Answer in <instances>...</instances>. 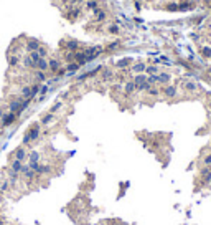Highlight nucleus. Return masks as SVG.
Listing matches in <instances>:
<instances>
[{
    "label": "nucleus",
    "mask_w": 211,
    "mask_h": 225,
    "mask_svg": "<svg viewBox=\"0 0 211 225\" xmlns=\"http://www.w3.org/2000/svg\"><path fill=\"white\" fill-rule=\"evenodd\" d=\"M40 136H42V124L33 123L30 128L27 129L25 136H23V146H30V144H33L35 141L40 139Z\"/></svg>",
    "instance_id": "nucleus-1"
},
{
    "label": "nucleus",
    "mask_w": 211,
    "mask_h": 225,
    "mask_svg": "<svg viewBox=\"0 0 211 225\" xmlns=\"http://www.w3.org/2000/svg\"><path fill=\"white\" fill-rule=\"evenodd\" d=\"M60 48L63 51H73V53H76L78 50H81V42L79 40H76V38H63L61 42H60Z\"/></svg>",
    "instance_id": "nucleus-2"
},
{
    "label": "nucleus",
    "mask_w": 211,
    "mask_h": 225,
    "mask_svg": "<svg viewBox=\"0 0 211 225\" xmlns=\"http://www.w3.org/2000/svg\"><path fill=\"white\" fill-rule=\"evenodd\" d=\"M109 18V10H106L104 7H97L91 12V22L92 23H104Z\"/></svg>",
    "instance_id": "nucleus-3"
},
{
    "label": "nucleus",
    "mask_w": 211,
    "mask_h": 225,
    "mask_svg": "<svg viewBox=\"0 0 211 225\" xmlns=\"http://www.w3.org/2000/svg\"><path fill=\"white\" fill-rule=\"evenodd\" d=\"M84 51V55H86V58H87V63L92 61V60H96L99 55H102V51H104V47H101V45H94V47H84V48H81Z\"/></svg>",
    "instance_id": "nucleus-4"
},
{
    "label": "nucleus",
    "mask_w": 211,
    "mask_h": 225,
    "mask_svg": "<svg viewBox=\"0 0 211 225\" xmlns=\"http://www.w3.org/2000/svg\"><path fill=\"white\" fill-rule=\"evenodd\" d=\"M81 15H83V8H81V5H76V7H69L66 8V12H64V18H68L69 22H76L78 18H81Z\"/></svg>",
    "instance_id": "nucleus-5"
},
{
    "label": "nucleus",
    "mask_w": 211,
    "mask_h": 225,
    "mask_svg": "<svg viewBox=\"0 0 211 225\" xmlns=\"http://www.w3.org/2000/svg\"><path fill=\"white\" fill-rule=\"evenodd\" d=\"M40 45H42V42H40L38 38H33V37H27L25 42H23V48H25L27 53H32V51H37L40 48Z\"/></svg>",
    "instance_id": "nucleus-6"
},
{
    "label": "nucleus",
    "mask_w": 211,
    "mask_h": 225,
    "mask_svg": "<svg viewBox=\"0 0 211 225\" xmlns=\"http://www.w3.org/2000/svg\"><path fill=\"white\" fill-rule=\"evenodd\" d=\"M12 159H17V161H20V162H25V161L28 159L27 147L25 146H18L13 152H12Z\"/></svg>",
    "instance_id": "nucleus-7"
},
{
    "label": "nucleus",
    "mask_w": 211,
    "mask_h": 225,
    "mask_svg": "<svg viewBox=\"0 0 211 225\" xmlns=\"http://www.w3.org/2000/svg\"><path fill=\"white\" fill-rule=\"evenodd\" d=\"M20 174L23 176V179H25V181L27 182H35V181H37V172H35V171H32L30 169V167H28V164L25 166V164H23V167H22V172H20Z\"/></svg>",
    "instance_id": "nucleus-8"
},
{
    "label": "nucleus",
    "mask_w": 211,
    "mask_h": 225,
    "mask_svg": "<svg viewBox=\"0 0 211 225\" xmlns=\"http://www.w3.org/2000/svg\"><path fill=\"white\" fill-rule=\"evenodd\" d=\"M17 119H18V116H17L15 113H10V111H8V113H5V114H3L0 126H2V128H8V126H12Z\"/></svg>",
    "instance_id": "nucleus-9"
},
{
    "label": "nucleus",
    "mask_w": 211,
    "mask_h": 225,
    "mask_svg": "<svg viewBox=\"0 0 211 225\" xmlns=\"http://www.w3.org/2000/svg\"><path fill=\"white\" fill-rule=\"evenodd\" d=\"M48 65H50V73L51 74H56L58 71H60V68H63L60 58H50L48 60Z\"/></svg>",
    "instance_id": "nucleus-10"
},
{
    "label": "nucleus",
    "mask_w": 211,
    "mask_h": 225,
    "mask_svg": "<svg viewBox=\"0 0 211 225\" xmlns=\"http://www.w3.org/2000/svg\"><path fill=\"white\" fill-rule=\"evenodd\" d=\"M162 95L168 98V100H172V98L177 96V86H172V84H167V86H163V89H162Z\"/></svg>",
    "instance_id": "nucleus-11"
},
{
    "label": "nucleus",
    "mask_w": 211,
    "mask_h": 225,
    "mask_svg": "<svg viewBox=\"0 0 211 225\" xmlns=\"http://www.w3.org/2000/svg\"><path fill=\"white\" fill-rule=\"evenodd\" d=\"M22 65H23V68L25 70H30V71H33V70H37V65L33 63V60L30 58V55H23V58H22Z\"/></svg>",
    "instance_id": "nucleus-12"
},
{
    "label": "nucleus",
    "mask_w": 211,
    "mask_h": 225,
    "mask_svg": "<svg viewBox=\"0 0 211 225\" xmlns=\"http://www.w3.org/2000/svg\"><path fill=\"white\" fill-rule=\"evenodd\" d=\"M132 63H134L132 58H120L115 61V68L117 70H127V68L132 66Z\"/></svg>",
    "instance_id": "nucleus-13"
},
{
    "label": "nucleus",
    "mask_w": 211,
    "mask_h": 225,
    "mask_svg": "<svg viewBox=\"0 0 211 225\" xmlns=\"http://www.w3.org/2000/svg\"><path fill=\"white\" fill-rule=\"evenodd\" d=\"M145 68H147V65H145L144 61H139V63H134V65L129 68V71L135 73V74H140V73H145Z\"/></svg>",
    "instance_id": "nucleus-14"
},
{
    "label": "nucleus",
    "mask_w": 211,
    "mask_h": 225,
    "mask_svg": "<svg viewBox=\"0 0 211 225\" xmlns=\"http://www.w3.org/2000/svg\"><path fill=\"white\" fill-rule=\"evenodd\" d=\"M135 91H137V88H135V83H134L132 79H129V81L124 83V95L125 96H132Z\"/></svg>",
    "instance_id": "nucleus-15"
},
{
    "label": "nucleus",
    "mask_w": 211,
    "mask_h": 225,
    "mask_svg": "<svg viewBox=\"0 0 211 225\" xmlns=\"http://www.w3.org/2000/svg\"><path fill=\"white\" fill-rule=\"evenodd\" d=\"M120 32H122V28H120L119 23H110L107 28H106V33H107V35H114V37H119Z\"/></svg>",
    "instance_id": "nucleus-16"
},
{
    "label": "nucleus",
    "mask_w": 211,
    "mask_h": 225,
    "mask_svg": "<svg viewBox=\"0 0 211 225\" xmlns=\"http://www.w3.org/2000/svg\"><path fill=\"white\" fill-rule=\"evenodd\" d=\"M101 81H110V79L114 78V71L110 70V68H107V66H102V70H101Z\"/></svg>",
    "instance_id": "nucleus-17"
},
{
    "label": "nucleus",
    "mask_w": 211,
    "mask_h": 225,
    "mask_svg": "<svg viewBox=\"0 0 211 225\" xmlns=\"http://www.w3.org/2000/svg\"><path fill=\"white\" fill-rule=\"evenodd\" d=\"M7 61H8V66L10 68H17L18 66V63L22 61V58H20V55H17V53H8L7 55Z\"/></svg>",
    "instance_id": "nucleus-18"
},
{
    "label": "nucleus",
    "mask_w": 211,
    "mask_h": 225,
    "mask_svg": "<svg viewBox=\"0 0 211 225\" xmlns=\"http://www.w3.org/2000/svg\"><path fill=\"white\" fill-rule=\"evenodd\" d=\"M191 8H195V2L193 0H181V2H178L180 12H186V10H191Z\"/></svg>",
    "instance_id": "nucleus-19"
},
{
    "label": "nucleus",
    "mask_w": 211,
    "mask_h": 225,
    "mask_svg": "<svg viewBox=\"0 0 211 225\" xmlns=\"http://www.w3.org/2000/svg\"><path fill=\"white\" fill-rule=\"evenodd\" d=\"M51 171H53V167L50 164H42V162H40L38 164V169H37V174L38 176H50Z\"/></svg>",
    "instance_id": "nucleus-20"
},
{
    "label": "nucleus",
    "mask_w": 211,
    "mask_h": 225,
    "mask_svg": "<svg viewBox=\"0 0 211 225\" xmlns=\"http://www.w3.org/2000/svg\"><path fill=\"white\" fill-rule=\"evenodd\" d=\"M97 7H101V0H86L84 2V12H92Z\"/></svg>",
    "instance_id": "nucleus-21"
},
{
    "label": "nucleus",
    "mask_w": 211,
    "mask_h": 225,
    "mask_svg": "<svg viewBox=\"0 0 211 225\" xmlns=\"http://www.w3.org/2000/svg\"><path fill=\"white\" fill-rule=\"evenodd\" d=\"M74 61L78 63L79 66H84L86 63H87V58H86V55H84L83 50H78V51L74 53Z\"/></svg>",
    "instance_id": "nucleus-22"
},
{
    "label": "nucleus",
    "mask_w": 211,
    "mask_h": 225,
    "mask_svg": "<svg viewBox=\"0 0 211 225\" xmlns=\"http://www.w3.org/2000/svg\"><path fill=\"white\" fill-rule=\"evenodd\" d=\"M55 121H56L55 114H53V113H46L45 116L40 119V124H42V128H43V126H50L51 123H55Z\"/></svg>",
    "instance_id": "nucleus-23"
},
{
    "label": "nucleus",
    "mask_w": 211,
    "mask_h": 225,
    "mask_svg": "<svg viewBox=\"0 0 211 225\" xmlns=\"http://www.w3.org/2000/svg\"><path fill=\"white\" fill-rule=\"evenodd\" d=\"M170 79H172V76H170L168 73H158V74H157V84L167 86V84L170 83Z\"/></svg>",
    "instance_id": "nucleus-24"
},
{
    "label": "nucleus",
    "mask_w": 211,
    "mask_h": 225,
    "mask_svg": "<svg viewBox=\"0 0 211 225\" xmlns=\"http://www.w3.org/2000/svg\"><path fill=\"white\" fill-rule=\"evenodd\" d=\"M37 70H40V71H45V73H48V71H50L48 58H40V60L37 61Z\"/></svg>",
    "instance_id": "nucleus-25"
},
{
    "label": "nucleus",
    "mask_w": 211,
    "mask_h": 225,
    "mask_svg": "<svg viewBox=\"0 0 211 225\" xmlns=\"http://www.w3.org/2000/svg\"><path fill=\"white\" fill-rule=\"evenodd\" d=\"M33 78L37 79V83H43L46 81V78H48V74L45 71H40V70H33Z\"/></svg>",
    "instance_id": "nucleus-26"
},
{
    "label": "nucleus",
    "mask_w": 211,
    "mask_h": 225,
    "mask_svg": "<svg viewBox=\"0 0 211 225\" xmlns=\"http://www.w3.org/2000/svg\"><path fill=\"white\" fill-rule=\"evenodd\" d=\"M22 167H23V162H20V161H17V159H12L10 171H13V172H17V174H20V172H22Z\"/></svg>",
    "instance_id": "nucleus-27"
},
{
    "label": "nucleus",
    "mask_w": 211,
    "mask_h": 225,
    "mask_svg": "<svg viewBox=\"0 0 211 225\" xmlns=\"http://www.w3.org/2000/svg\"><path fill=\"white\" fill-rule=\"evenodd\" d=\"M64 68H66V73L73 74V73H76V71H79L81 66H79L76 61H71V63H66V66H64Z\"/></svg>",
    "instance_id": "nucleus-28"
},
{
    "label": "nucleus",
    "mask_w": 211,
    "mask_h": 225,
    "mask_svg": "<svg viewBox=\"0 0 211 225\" xmlns=\"http://www.w3.org/2000/svg\"><path fill=\"white\" fill-rule=\"evenodd\" d=\"M120 47V40H115V42H110V43H107L104 47V51H107V53H110V51H114V50H117Z\"/></svg>",
    "instance_id": "nucleus-29"
},
{
    "label": "nucleus",
    "mask_w": 211,
    "mask_h": 225,
    "mask_svg": "<svg viewBox=\"0 0 211 225\" xmlns=\"http://www.w3.org/2000/svg\"><path fill=\"white\" fill-rule=\"evenodd\" d=\"M40 159H42V154H40V151L28 152V162H40Z\"/></svg>",
    "instance_id": "nucleus-30"
},
{
    "label": "nucleus",
    "mask_w": 211,
    "mask_h": 225,
    "mask_svg": "<svg viewBox=\"0 0 211 225\" xmlns=\"http://www.w3.org/2000/svg\"><path fill=\"white\" fill-rule=\"evenodd\" d=\"M37 51H38L40 58H48V55H50V53H48V48H46V47H45V45H43V43H42V45H40V48H38Z\"/></svg>",
    "instance_id": "nucleus-31"
},
{
    "label": "nucleus",
    "mask_w": 211,
    "mask_h": 225,
    "mask_svg": "<svg viewBox=\"0 0 211 225\" xmlns=\"http://www.w3.org/2000/svg\"><path fill=\"white\" fill-rule=\"evenodd\" d=\"M63 61H66V63L74 61V53L73 51H63Z\"/></svg>",
    "instance_id": "nucleus-32"
},
{
    "label": "nucleus",
    "mask_w": 211,
    "mask_h": 225,
    "mask_svg": "<svg viewBox=\"0 0 211 225\" xmlns=\"http://www.w3.org/2000/svg\"><path fill=\"white\" fill-rule=\"evenodd\" d=\"M160 73V70H158V66H155V65H150V66H147L145 68V74H158Z\"/></svg>",
    "instance_id": "nucleus-33"
},
{
    "label": "nucleus",
    "mask_w": 211,
    "mask_h": 225,
    "mask_svg": "<svg viewBox=\"0 0 211 225\" xmlns=\"http://www.w3.org/2000/svg\"><path fill=\"white\" fill-rule=\"evenodd\" d=\"M163 8L168 10V12H177V10H178V2H168Z\"/></svg>",
    "instance_id": "nucleus-34"
},
{
    "label": "nucleus",
    "mask_w": 211,
    "mask_h": 225,
    "mask_svg": "<svg viewBox=\"0 0 211 225\" xmlns=\"http://www.w3.org/2000/svg\"><path fill=\"white\" fill-rule=\"evenodd\" d=\"M145 93H147L149 96H152V98H157L158 95H160V89H158L157 86H150V89L145 91Z\"/></svg>",
    "instance_id": "nucleus-35"
},
{
    "label": "nucleus",
    "mask_w": 211,
    "mask_h": 225,
    "mask_svg": "<svg viewBox=\"0 0 211 225\" xmlns=\"http://www.w3.org/2000/svg\"><path fill=\"white\" fill-rule=\"evenodd\" d=\"M183 89L185 91H195L196 89V84L193 81H183Z\"/></svg>",
    "instance_id": "nucleus-36"
},
{
    "label": "nucleus",
    "mask_w": 211,
    "mask_h": 225,
    "mask_svg": "<svg viewBox=\"0 0 211 225\" xmlns=\"http://www.w3.org/2000/svg\"><path fill=\"white\" fill-rule=\"evenodd\" d=\"M63 108V101H56L55 105H53L51 108H50V113H53V114H56L58 111H60V109Z\"/></svg>",
    "instance_id": "nucleus-37"
},
{
    "label": "nucleus",
    "mask_w": 211,
    "mask_h": 225,
    "mask_svg": "<svg viewBox=\"0 0 211 225\" xmlns=\"http://www.w3.org/2000/svg\"><path fill=\"white\" fill-rule=\"evenodd\" d=\"M10 189V182L8 181H2V182H0V192H7V190Z\"/></svg>",
    "instance_id": "nucleus-38"
},
{
    "label": "nucleus",
    "mask_w": 211,
    "mask_h": 225,
    "mask_svg": "<svg viewBox=\"0 0 211 225\" xmlns=\"http://www.w3.org/2000/svg\"><path fill=\"white\" fill-rule=\"evenodd\" d=\"M40 89H42V88H40V83H35V84H32V98L37 96V95L40 93Z\"/></svg>",
    "instance_id": "nucleus-39"
},
{
    "label": "nucleus",
    "mask_w": 211,
    "mask_h": 225,
    "mask_svg": "<svg viewBox=\"0 0 211 225\" xmlns=\"http://www.w3.org/2000/svg\"><path fill=\"white\" fill-rule=\"evenodd\" d=\"M28 55H30V58L33 60V63H35V65H37V61L40 60V55H38V51H32V53H28Z\"/></svg>",
    "instance_id": "nucleus-40"
},
{
    "label": "nucleus",
    "mask_w": 211,
    "mask_h": 225,
    "mask_svg": "<svg viewBox=\"0 0 211 225\" xmlns=\"http://www.w3.org/2000/svg\"><path fill=\"white\" fill-rule=\"evenodd\" d=\"M201 53H203V56H211V48H201Z\"/></svg>",
    "instance_id": "nucleus-41"
},
{
    "label": "nucleus",
    "mask_w": 211,
    "mask_h": 225,
    "mask_svg": "<svg viewBox=\"0 0 211 225\" xmlns=\"http://www.w3.org/2000/svg\"><path fill=\"white\" fill-rule=\"evenodd\" d=\"M204 166H211V154L204 157Z\"/></svg>",
    "instance_id": "nucleus-42"
},
{
    "label": "nucleus",
    "mask_w": 211,
    "mask_h": 225,
    "mask_svg": "<svg viewBox=\"0 0 211 225\" xmlns=\"http://www.w3.org/2000/svg\"><path fill=\"white\" fill-rule=\"evenodd\" d=\"M135 8H137V10L142 8V5H140V0H135Z\"/></svg>",
    "instance_id": "nucleus-43"
},
{
    "label": "nucleus",
    "mask_w": 211,
    "mask_h": 225,
    "mask_svg": "<svg viewBox=\"0 0 211 225\" xmlns=\"http://www.w3.org/2000/svg\"><path fill=\"white\" fill-rule=\"evenodd\" d=\"M0 225H5V220H3L2 217H0Z\"/></svg>",
    "instance_id": "nucleus-44"
},
{
    "label": "nucleus",
    "mask_w": 211,
    "mask_h": 225,
    "mask_svg": "<svg viewBox=\"0 0 211 225\" xmlns=\"http://www.w3.org/2000/svg\"><path fill=\"white\" fill-rule=\"evenodd\" d=\"M84 2H86V0H79V5H84Z\"/></svg>",
    "instance_id": "nucleus-45"
},
{
    "label": "nucleus",
    "mask_w": 211,
    "mask_h": 225,
    "mask_svg": "<svg viewBox=\"0 0 211 225\" xmlns=\"http://www.w3.org/2000/svg\"><path fill=\"white\" fill-rule=\"evenodd\" d=\"M144 2H152V0H144Z\"/></svg>",
    "instance_id": "nucleus-46"
},
{
    "label": "nucleus",
    "mask_w": 211,
    "mask_h": 225,
    "mask_svg": "<svg viewBox=\"0 0 211 225\" xmlns=\"http://www.w3.org/2000/svg\"><path fill=\"white\" fill-rule=\"evenodd\" d=\"M0 200H2V192H0Z\"/></svg>",
    "instance_id": "nucleus-47"
},
{
    "label": "nucleus",
    "mask_w": 211,
    "mask_h": 225,
    "mask_svg": "<svg viewBox=\"0 0 211 225\" xmlns=\"http://www.w3.org/2000/svg\"><path fill=\"white\" fill-rule=\"evenodd\" d=\"M0 123H2V119H0Z\"/></svg>",
    "instance_id": "nucleus-48"
}]
</instances>
